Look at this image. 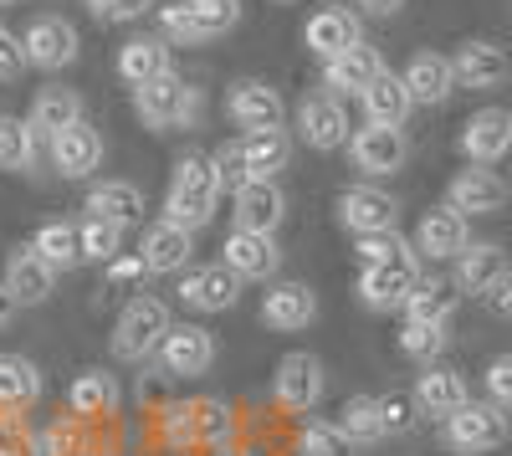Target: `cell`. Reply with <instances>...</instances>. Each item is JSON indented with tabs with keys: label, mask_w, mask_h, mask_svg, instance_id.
Masks as SVG:
<instances>
[{
	"label": "cell",
	"mask_w": 512,
	"mask_h": 456,
	"mask_svg": "<svg viewBox=\"0 0 512 456\" xmlns=\"http://www.w3.org/2000/svg\"><path fill=\"white\" fill-rule=\"evenodd\" d=\"M512 262H507V252L497 241H472L466 252L456 257V272H451V282H456V293L461 298H487L492 287L502 282V272H507Z\"/></svg>",
	"instance_id": "obj_21"
},
{
	"label": "cell",
	"mask_w": 512,
	"mask_h": 456,
	"mask_svg": "<svg viewBox=\"0 0 512 456\" xmlns=\"http://www.w3.org/2000/svg\"><path fill=\"white\" fill-rule=\"evenodd\" d=\"M456 282H441V277H420V287L405 298V323H451L456 313Z\"/></svg>",
	"instance_id": "obj_36"
},
{
	"label": "cell",
	"mask_w": 512,
	"mask_h": 456,
	"mask_svg": "<svg viewBox=\"0 0 512 456\" xmlns=\"http://www.w3.org/2000/svg\"><path fill=\"white\" fill-rule=\"evenodd\" d=\"M159 16V36L169 41V47H205V26L195 21V11L185 6V0H164V6L154 11Z\"/></svg>",
	"instance_id": "obj_41"
},
{
	"label": "cell",
	"mask_w": 512,
	"mask_h": 456,
	"mask_svg": "<svg viewBox=\"0 0 512 456\" xmlns=\"http://www.w3.org/2000/svg\"><path fill=\"white\" fill-rule=\"evenodd\" d=\"M175 72L169 67V41L164 36H128L118 47V77L128 82V88H144V82Z\"/></svg>",
	"instance_id": "obj_30"
},
{
	"label": "cell",
	"mask_w": 512,
	"mask_h": 456,
	"mask_svg": "<svg viewBox=\"0 0 512 456\" xmlns=\"http://www.w3.org/2000/svg\"><path fill=\"white\" fill-rule=\"evenodd\" d=\"M41 400V369L21 354H0V410H26Z\"/></svg>",
	"instance_id": "obj_37"
},
{
	"label": "cell",
	"mask_w": 512,
	"mask_h": 456,
	"mask_svg": "<svg viewBox=\"0 0 512 456\" xmlns=\"http://www.w3.org/2000/svg\"><path fill=\"white\" fill-rule=\"evenodd\" d=\"M297 456H354V441L338 421H308L297 436Z\"/></svg>",
	"instance_id": "obj_42"
},
{
	"label": "cell",
	"mask_w": 512,
	"mask_h": 456,
	"mask_svg": "<svg viewBox=\"0 0 512 456\" xmlns=\"http://www.w3.org/2000/svg\"><path fill=\"white\" fill-rule=\"evenodd\" d=\"M134 113L159 134L190 129L195 113H200V93H195V82H185L180 72H164V77L144 82V88H134Z\"/></svg>",
	"instance_id": "obj_4"
},
{
	"label": "cell",
	"mask_w": 512,
	"mask_h": 456,
	"mask_svg": "<svg viewBox=\"0 0 512 456\" xmlns=\"http://www.w3.org/2000/svg\"><path fill=\"white\" fill-rule=\"evenodd\" d=\"M272 400L292 416H308V410L323 400V364L308 349H292L277 359V375H272Z\"/></svg>",
	"instance_id": "obj_6"
},
{
	"label": "cell",
	"mask_w": 512,
	"mask_h": 456,
	"mask_svg": "<svg viewBox=\"0 0 512 456\" xmlns=\"http://www.w3.org/2000/svg\"><path fill=\"white\" fill-rule=\"evenodd\" d=\"M241 149H246V164H251V180H277L292 159L287 129H251V134H241Z\"/></svg>",
	"instance_id": "obj_35"
},
{
	"label": "cell",
	"mask_w": 512,
	"mask_h": 456,
	"mask_svg": "<svg viewBox=\"0 0 512 456\" xmlns=\"http://www.w3.org/2000/svg\"><path fill=\"white\" fill-rule=\"evenodd\" d=\"M384 77V57L369 47V41H359V47H349L344 57H333L323 62V88L338 98V93H349V98H364L374 82Z\"/></svg>",
	"instance_id": "obj_22"
},
{
	"label": "cell",
	"mask_w": 512,
	"mask_h": 456,
	"mask_svg": "<svg viewBox=\"0 0 512 456\" xmlns=\"http://www.w3.org/2000/svg\"><path fill=\"white\" fill-rule=\"evenodd\" d=\"M31 246H36V252L47 257L57 272H72V267L88 262V252H82V226H72V221H47V226L31 236Z\"/></svg>",
	"instance_id": "obj_38"
},
{
	"label": "cell",
	"mask_w": 512,
	"mask_h": 456,
	"mask_svg": "<svg viewBox=\"0 0 512 456\" xmlns=\"http://www.w3.org/2000/svg\"><path fill=\"white\" fill-rule=\"evenodd\" d=\"M236 431L231 405L216 395H195V400H175L159 410V436L169 446H205V451H221Z\"/></svg>",
	"instance_id": "obj_2"
},
{
	"label": "cell",
	"mask_w": 512,
	"mask_h": 456,
	"mask_svg": "<svg viewBox=\"0 0 512 456\" xmlns=\"http://www.w3.org/2000/svg\"><path fill=\"white\" fill-rule=\"evenodd\" d=\"M415 241H405L400 231H374V236H359V262L364 267H384V262H415Z\"/></svg>",
	"instance_id": "obj_43"
},
{
	"label": "cell",
	"mask_w": 512,
	"mask_h": 456,
	"mask_svg": "<svg viewBox=\"0 0 512 456\" xmlns=\"http://www.w3.org/2000/svg\"><path fill=\"white\" fill-rule=\"evenodd\" d=\"M446 344H451L446 323H405L400 328V349L410 359H420V364H431L436 354H446Z\"/></svg>",
	"instance_id": "obj_45"
},
{
	"label": "cell",
	"mask_w": 512,
	"mask_h": 456,
	"mask_svg": "<svg viewBox=\"0 0 512 456\" xmlns=\"http://www.w3.org/2000/svg\"><path fill=\"white\" fill-rule=\"evenodd\" d=\"M82 252H88V262H118V252H123V226H113V221H103V216H88L82 221Z\"/></svg>",
	"instance_id": "obj_44"
},
{
	"label": "cell",
	"mask_w": 512,
	"mask_h": 456,
	"mask_svg": "<svg viewBox=\"0 0 512 456\" xmlns=\"http://www.w3.org/2000/svg\"><path fill=\"white\" fill-rule=\"evenodd\" d=\"M26 123L36 129V139H57V134L72 129V123H82V98L72 88H41L31 98V118Z\"/></svg>",
	"instance_id": "obj_32"
},
{
	"label": "cell",
	"mask_w": 512,
	"mask_h": 456,
	"mask_svg": "<svg viewBox=\"0 0 512 456\" xmlns=\"http://www.w3.org/2000/svg\"><path fill=\"white\" fill-rule=\"evenodd\" d=\"M405 88H410V98L415 103H425V108H436V103H446L461 82H456V67H451V57H441V52H415L410 62H405Z\"/></svg>",
	"instance_id": "obj_26"
},
{
	"label": "cell",
	"mask_w": 512,
	"mask_h": 456,
	"mask_svg": "<svg viewBox=\"0 0 512 456\" xmlns=\"http://www.w3.org/2000/svg\"><path fill=\"white\" fill-rule=\"evenodd\" d=\"M277 6H297V0H277Z\"/></svg>",
	"instance_id": "obj_59"
},
{
	"label": "cell",
	"mask_w": 512,
	"mask_h": 456,
	"mask_svg": "<svg viewBox=\"0 0 512 456\" xmlns=\"http://www.w3.org/2000/svg\"><path fill=\"white\" fill-rule=\"evenodd\" d=\"M349 159H354V170H364V175H395L400 164L410 159V139H405V129L364 123V129H354V139H349Z\"/></svg>",
	"instance_id": "obj_8"
},
{
	"label": "cell",
	"mask_w": 512,
	"mask_h": 456,
	"mask_svg": "<svg viewBox=\"0 0 512 456\" xmlns=\"http://www.w3.org/2000/svg\"><path fill=\"white\" fill-rule=\"evenodd\" d=\"M359 103H364V118H369V123H384V129H405V118H410V108H415V98H410V88H405L400 72H384Z\"/></svg>",
	"instance_id": "obj_34"
},
{
	"label": "cell",
	"mask_w": 512,
	"mask_h": 456,
	"mask_svg": "<svg viewBox=\"0 0 512 456\" xmlns=\"http://www.w3.org/2000/svg\"><path fill=\"white\" fill-rule=\"evenodd\" d=\"M52 164H57V175H62V180H88L98 164H103V134L93 129L88 118L72 123L67 134L52 139Z\"/></svg>",
	"instance_id": "obj_25"
},
{
	"label": "cell",
	"mask_w": 512,
	"mask_h": 456,
	"mask_svg": "<svg viewBox=\"0 0 512 456\" xmlns=\"http://www.w3.org/2000/svg\"><path fill=\"white\" fill-rule=\"evenodd\" d=\"M359 16L349 11V6H323V11H313L308 16V26H303V47L313 52V57H323V62H333V57H344L349 47H359Z\"/></svg>",
	"instance_id": "obj_15"
},
{
	"label": "cell",
	"mask_w": 512,
	"mask_h": 456,
	"mask_svg": "<svg viewBox=\"0 0 512 456\" xmlns=\"http://www.w3.org/2000/svg\"><path fill=\"white\" fill-rule=\"evenodd\" d=\"M139 257H144V267H149V272H159V277H169V272H190L195 241H190V231H185V226H175V221H154V226L144 231Z\"/></svg>",
	"instance_id": "obj_27"
},
{
	"label": "cell",
	"mask_w": 512,
	"mask_h": 456,
	"mask_svg": "<svg viewBox=\"0 0 512 456\" xmlns=\"http://www.w3.org/2000/svg\"><path fill=\"white\" fill-rule=\"evenodd\" d=\"M420 287V262H384V267H364L359 272V298L379 313L405 308V298Z\"/></svg>",
	"instance_id": "obj_24"
},
{
	"label": "cell",
	"mask_w": 512,
	"mask_h": 456,
	"mask_svg": "<svg viewBox=\"0 0 512 456\" xmlns=\"http://www.w3.org/2000/svg\"><path fill=\"white\" fill-rule=\"evenodd\" d=\"M472 236H466V216L451 211V205H436V211H425L420 226H415V252L431 257V262H456Z\"/></svg>",
	"instance_id": "obj_17"
},
{
	"label": "cell",
	"mask_w": 512,
	"mask_h": 456,
	"mask_svg": "<svg viewBox=\"0 0 512 456\" xmlns=\"http://www.w3.org/2000/svg\"><path fill=\"white\" fill-rule=\"evenodd\" d=\"M221 252H226V267L241 282H262V277H272L282 267V246L267 231H231Z\"/></svg>",
	"instance_id": "obj_23"
},
{
	"label": "cell",
	"mask_w": 512,
	"mask_h": 456,
	"mask_svg": "<svg viewBox=\"0 0 512 456\" xmlns=\"http://www.w3.org/2000/svg\"><path fill=\"white\" fill-rule=\"evenodd\" d=\"M507 436H512V421H507V410L492 405V400H466L446 421V446L461 451V456L497 451V446H507Z\"/></svg>",
	"instance_id": "obj_5"
},
{
	"label": "cell",
	"mask_w": 512,
	"mask_h": 456,
	"mask_svg": "<svg viewBox=\"0 0 512 456\" xmlns=\"http://www.w3.org/2000/svg\"><path fill=\"white\" fill-rule=\"evenodd\" d=\"M21 41H26V62L41 72H62L77 62V26L62 16H36Z\"/></svg>",
	"instance_id": "obj_12"
},
{
	"label": "cell",
	"mask_w": 512,
	"mask_h": 456,
	"mask_svg": "<svg viewBox=\"0 0 512 456\" xmlns=\"http://www.w3.org/2000/svg\"><path fill=\"white\" fill-rule=\"evenodd\" d=\"M149 267H144V257H118V262H108V282H134V277H144Z\"/></svg>",
	"instance_id": "obj_55"
},
{
	"label": "cell",
	"mask_w": 512,
	"mask_h": 456,
	"mask_svg": "<svg viewBox=\"0 0 512 456\" xmlns=\"http://www.w3.org/2000/svg\"><path fill=\"white\" fill-rule=\"evenodd\" d=\"M282 216H287V195L277 190V180H251L246 190H236V211H231V221H236V231H277L282 226Z\"/></svg>",
	"instance_id": "obj_29"
},
{
	"label": "cell",
	"mask_w": 512,
	"mask_h": 456,
	"mask_svg": "<svg viewBox=\"0 0 512 456\" xmlns=\"http://www.w3.org/2000/svg\"><path fill=\"white\" fill-rule=\"evenodd\" d=\"M36 451H41V456H88L93 446H88V436H82L72 421H57L47 436L36 441Z\"/></svg>",
	"instance_id": "obj_48"
},
{
	"label": "cell",
	"mask_w": 512,
	"mask_h": 456,
	"mask_svg": "<svg viewBox=\"0 0 512 456\" xmlns=\"http://www.w3.org/2000/svg\"><path fill=\"white\" fill-rule=\"evenodd\" d=\"M16 308H21V303H16V293H11L6 282H0V334H6V328L16 323Z\"/></svg>",
	"instance_id": "obj_56"
},
{
	"label": "cell",
	"mask_w": 512,
	"mask_h": 456,
	"mask_svg": "<svg viewBox=\"0 0 512 456\" xmlns=\"http://www.w3.org/2000/svg\"><path fill=\"white\" fill-rule=\"evenodd\" d=\"M482 385H487V400H492V405H502L507 416H512V354H497V359L487 364Z\"/></svg>",
	"instance_id": "obj_50"
},
{
	"label": "cell",
	"mask_w": 512,
	"mask_h": 456,
	"mask_svg": "<svg viewBox=\"0 0 512 456\" xmlns=\"http://www.w3.org/2000/svg\"><path fill=\"white\" fill-rule=\"evenodd\" d=\"M415 405H420V416H431V421H451L456 416V410L466 405V400H472V395H466V380L456 375V369H446V364H425L420 369V375H415Z\"/></svg>",
	"instance_id": "obj_19"
},
{
	"label": "cell",
	"mask_w": 512,
	"mask_h": 456,
	"mask_svg": "<svg viewBox=\"0 0 512 456\" xmlns=\"http://www.w3.org/2000/svg\"><path fill=\"white\" fill-rule=\"evenodd\" d=\"M512 185L502 175H492L487 164H472V170H461L451 185H446V205L461 216H497L502 205H507Z\"/></svg>",
	"instance_id": "obj_11"
},
{
	"label": "cell",
	"mask_w": 512,
	"mask_h": 456,
	"mask_svg": "<svg viewBox=\"0 0 512 456\" xmlns=\"http://www.w3.org/2000/svg\"><path fill=\"white\" fill-rule=\"evenodd\" d=\"M36 164V129L11 113H0V170L6 175H26Z\"/></svg>",
	"instance_id": "obj_40"
},
{
	"label": "cell",
	"mask_w": 512,
	"mask_h": 456,
	"mask_svg": "<svg viewBox=\"0 0 512 456\" xmlns=\"http://www.w3.org/2000/svg\"><path fill=\"white\" fill-rule=\"evenodd\" d=\"M169 328H175V318H169V303L164 298H128L118 323H113V354L123 364H144L149 354H159V344L169 339Z\"/></svg>",
	"instance_id": "obj_3"
},
{
	"label": "cell",
	"mask_w": 512,
	"mask_h": 456,
	"mask_svg": "<svg viewBox=\"0 0 512 456\" xmlns=\"http://www.w3.org/2000/svg\"><path fill=\"white\" fill-rule=\"evenodd\" d=\"M354 6H364V11H374V16H395L405 0H354Z\"/></svg>",
	"instance_id": "obj_57"
},
{
	"label": "cell",
	"mask_w": 512,
	"mask_h": 456,
	"mask_svg": "<svg viewBox=\"0 0 512 456\" xmlns=\"http://www.w3.org/2000/svg\"><path fill=\"white\" fill-rule=\"evenodd\" d=\"M338 426L349 431L354 446H374V441L390 436L384 431V400L379 395H349L344 410H338Z\"/></svg>",
	"instance_id": "obj_39"
},
{
	"label": "cell",
	"mask_w": 512,
	"mask_h": 456,
	"mask_svg": "<svg viewBox=\"0 0 512 456\" xmlns=\"http://www.w3.org/2000/svg\"><path fill=\"white\" fill-rule=\"evenodd\" d=\"M185 6L195 11V21L205 26V36H210V41L241 26V0H185Z\"/></svg>",
	"instance_id": "obj_46"
},
{
	"label": "cell",
	"mask_w": 512,
	"mask_h": 456,
	"mask_svg": "<svg viewBox=\"0 0 512 456\" xmlns=\"http://www.w3.org/2000/svg\"><path fill=\"white\" fill-rule=\"evenodd\" d=\"M236 298H241V277L226 262L190 267L185 282H180V303L195 308V313H226V308H236Z\"/></svg>",
	"instance_id": "obj_16"
},
{
	"label": "cell",
	"mask_w": 512,
	"mask_h": 456,
	"mask_svg": "<svg viewBox=\"0 0 512 456\" xmlns=\"http://www.w3.org/2000/svg\"><path fill=\"white\" fill-rule=\"evenodd\" d=\"M297 139L308 149H344L354 134H349V113L333 93H313L297 103Z\"/></svg>",
	"instance_id": "obj_9"
},
{
	"label": "cell",
	"mask_w": 512,
	"mask_h": 456,
	"mask_svg": "<svg viewBox=\"0 0 512 456\" xmlns=\"http://www.w3.org/2000/svg\"><path fill=\"white\" fill-rule=\"evenodd\" d=\"M0 282L16 293L21 308H36V303H47L52 298V287H57V267L36 252V246H16V252L6 257V272H0Z\"/></svg>",
	"instance_id": "obj_18"
},
{
	"label": "cell",
	"mask_w": 512,
	"mask_h": 456,
	"mask_svg": "<svg viewBox=\"0 0 512 456\" xmlns=\"http://www.w3.org/2000/svg\"><path fill=\"white\" fill-rule=\"evenodd\" d=\"M395 216H400V205L384 190H374V185H349L344 195H338V221H344L354 236L395 231Z\"/></svg>",
	"instance_id": "obj_20"
},
{
	"label": "cell",
	"mask_w": 512,
	"mask_h": 456,
	"mask_svg": "<svg viewBox=\"0 0 512 456\" xmlns=\"http://www.w3.org/2000/svg\"><path fill=\"white\" fill-rule=\"evenodd\" d=\"M88 216H103L113 226H139L144 221V190L128 180H103L88 190Z\"/></svg>",
	"instance_id": "obj_33"
},
{
	"label": "cell",
	"mask_w": 512,
	"mask_h": 456,
	"mask_svg": "<svg viewBox=\"0 0 512 456\" xmlns=\"http://www.w3.org/2000/svg\"><path fill=\"white\" fill-rule=\"evenodd\" d=\"M461 154L472 164H497L512 154V113L507 108H482L461 123Z\"/></svg>",
	"instance_id": "obj_13"
},
{
	"label": "cell",
	"mask_w": 512,
	"mask_h": 456,
	"mask_svg": "<svg viewBox=\"0 0 512 456\" xmlns=\"http://www.w3.org/2000/svg\"><path fill=\"white\" fill-rule=\"evenodd\" d=\"M451 67H456V82L472 88V93H492L512 77V57H507V47H497V41H461V47L451 52Z\"/></svg>",
	"instance_id": "obj_10"
},
{
	"label": "cell",
	"mask_w": 512,
	"mask_h": 456,
	"mask_svg": "<svg viewBox=\"0 0 512 456\" xmlns=\"http://www.w3.org/2000/svg\"><path fill=\"white\" fill-rule=\"evenodd\" d=\"M379 400H384V431H390V436L415 431V416H420L415 395H379Z\"/></svg>",
	"instance_id": "obj_51"
},
{
	"label": "cell",
	"mask_w": 512,
	"mask_h": 456,
	"mask_svg": "<svg viewBox=\"0 0 512 456\" xmlns=\"http://www.w3.org/2000/svg\"><path fill=\"white\" fill-rule=\"evenodd\" d=\"M21 67H31V62H26V41H21L11 26H0V82L21 77Z\"/></svg>",
	"instance_id": "obj_53"
},
{
	"label": "cell",
	"mask_w": 512,
	"mask_h": 456,
	"mask_svg": "<svg viewBox=\"0 0 512 456\" xmlns=\"http://www.w3.org/2000/svg\"><path fill=\"white\" fill-rule=\"evenodd\" d=\"M226 113L241 123V129H282V118H287V103L282 93L272 88V82H256V77H241L236 88L226 93Z\"/></svg>",
	"instance_id": "obj_14"
},
{
	"label": "cell",
	"mask_w": 512,
	"mask_h": 456,
	"mask_svg": "<svg viewBox=\"0 0 512 456\" xmlns=\"http://www.w3.org/2000/svg\"><path fill=\"white\" fill-rule=\"evenodd\" d=\"M67 410L72 421H103L118 410V380L108 369H82V375L67 385Z\"/></svg>",
	"instance_id": "obj_31"
},
{
	"label": "cell",
	"mask_w": 512,
	"mask_h": 456,
	"mask_svg": "<svg viewBox=\"0 0 512 456\" xmlns=\"http://www.w3.org/2000/svg\"><path fill=\"white\" fill-rule=\"evenodd\" d=\"M210 364H216V334L200 323H175L169 339L159 344V369L169 380H195Z\"/></svg>",
	"instance_id": "obj_7"
},
{
	"label": "cell",
	"mask_w": 512,
	"mask_h": 456,
	"mask_svg": "<svg viewBox=\"0 0 512 456\" xmlns=\"http://www.w3.org/2000/svg\"><path fill=\"white\" fill-rule=\"evenodd\" d=\"M216 205H221V175H216V159L205 154H185L169 175V195H164V221H175L185 231H200L216 221Z\"/></svg>",
	"instance_id": "obj_1"
},
{
	"label": "cell",
	"mask_w": 512,
	"mask_h": 456,
	"mask_svg": "<svg viewBox=\"0 0 512 456\" xmlns=\"http://www.w3.org/2000/svg\"><path fill=\"white\" fill-rule=\"evenodd\" d=\"M0 456H41L36 436L26 431V421L16 416V410H0Z\"/></svg>",
	"instance_id": "obj_49"
},
{
	"label": "cell",
	"mask_w": 512,
	"mask_h": 456,
	"mask_svg": "<svg viewBox=\"0 0 512 456\" xmlns=\"http://www.w3.org/2000/svg\"><path fill=\"white\" fill-rule=\"evenodd\" d=\"M210 159H216V175H221V190H246L251 185V164H246V149H241V139L236 144H221L216 154H210Z\"/></svg>",
	"instance_id": "obj_47"
},
{
	"label": "cell",
	"mask_w": 512,
	"mask_h": 456,
	"mask_svg": "<svg viewBox=\"0 0 512 456\" xmlns=\"http://www.w3.org/2000/svg\"><path fill=\"white\" fill-rule=\"evenodd\" d=\"M487 303H492V313H497V318H512V267L502 272V282L487 293Z\"/></svg>",
	"instance_id": "obj_54"
},
{
	"label": "cell",
	"mask_w": 512,
	"mask_h": 456,
	"mask_svg": "<svg viewBox=\"0 0 512 456\" xmlns=\"http://www.w3.org/2000/svg\"><path fill=\"white\" fill-rule=\"evenodd\" d=\"M88 11L98 21H144L159 6H154V0H88Z\"/></svg>",
	"instance_id": "obj_52"
},
{
	"label": "cell",
	"mask_w": 512,
	"mask_h": 456,
	"mask_svg": "<svg viewBox=\"0 0 512 456\" xmlns=\"http://www.w3.org/2000/svg\"><path fill=\"white\" fill-rule=\"evenodd\" d=\"M318 318V298L308 282H277L272 293L262 298V323L277 328V334H297Z\"/></svg>",
	"instance_id": "obj_28"
},
{
	"label": "cell",
	"mask_w": 512,
	"mask_h": 456,
	"mask_svg": "<svg viewBox=\"0 0 512 456\" xmlns=\"http://www.w3.org/2000/svg\"><path fill=\"white\" fill-rule=\"evenodd\" d=\"M0 6H11V0H0Z\"/></svg>",
	"instance_id": "obj_60"
},
{
	"label": "cell",
	"mask_w": 512,
	"mask_h": 456,
	"mask_svg": "<svg viewBox=\"0 0 512 456\" xmlns=\"http://www.w3.org/2000/svg\"><path fill=\"white\" fill-rule=\"evenodd\" d=\"M210 456H241V451H231V446H221V451H210Z\"/></svg>",
	"instance_id": "obj_58"
}]
</instances>
